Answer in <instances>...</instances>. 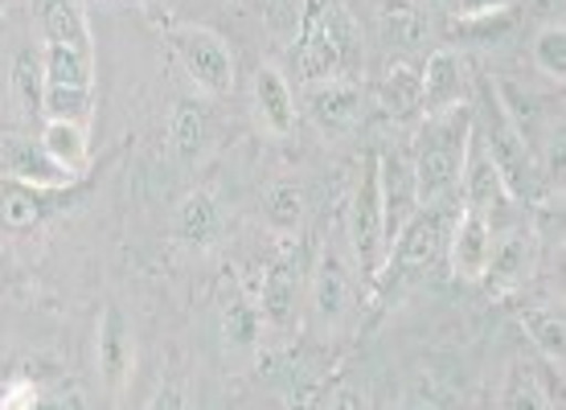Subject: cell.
I'll use <instances>...</instances> for the list:
<instances>
[{"instance_id":"f1b7e54d","label":"cell","mask_w":566,"mask_h":410,"mask_svg":"<svg viewBox=\"0 0 566 410\" xmlns=\"http://www.w3.org/2000/svg\"><path fill=\"white\" fill-rule=\"evenodd\" d=\"M513 21H517V13H513V4H505V9H489V13H464V17H455L452 29L460 33V38H468V42L493 45V42H501V38L510 33Z\"/></svg>"},{"instance_id":"7c38bea8","label":"cell","mask_w":566,"mask_h":410,"mask_svg":"<svg viewBox=\"0 0 566 410\" xmlns=\"http://www.w3.org/2000/svg\"><path fill=\"white\" fill-rule=\"evenodd\" d=\"M95 361H99V378L107 386V395L119 398V390H124V382H128L132 374V328L119 304H107L99 316V328H95Z\"/></svg>"},{"instance_id":"d6a6232c","label":"cell","mask_w":566,"mask_h":410,"mask_svg":"<svg viewBox=\"0 0 566 410\" xmlns=\"http://www.w3.org/2000/svg\"><path fill=\"white\" fill-rule=\"evenodd\" d=\"M505 410H551V395L538 386L534 374H513L510 390H505Z\"/></svg>"},{"instance_id":"603a6c76","label":"cell","mask_w":566,"mask_h":410,"mask_svg":"<svg viewBox=\"0 0 566 410\" xmlns=\"http://www.w3.org/2000/svg\"><path fill=\"white\" fill-rule=\"evenodd\" d=\"M42 148L54 156L62 169L71 172L74 181L86 172L91 160V140H86V124H71V119H45L42 128Z\"/></svg>"},{"instance_id":"ba28073f","label":"cell","mask_w":566,"mask_h":410,"mask_svg":"<svg viewBox=\"0 0 566 410\" xmlns=\"http://www.w3.org/2000/svg\"><path fill=\"white\" fill-rule=\"evenodd\" d=\"M378 189H382V222H386V251L395 246V239L402 234V227L415 218L419 201V185H415L411 153H378Z\"/></svg>"},{"instance_id":"9a60e30c","label":"cell","mask_w":566,"mask_h":410,"mask_svg":"<svg viewBox=\"0 0 566 410\" xmlns=\"http://www.w3.org/2000/svg\"><path fill=\"white\" fill-rule=\"evenodd\" d=\"M419 91H423V115L452 112L464 107L468 99V66L455 50H436L427 57L423 74H419Z\"/></svg>"},{"instance_id":"e575fe53","label":"cell","mask_w":566,"mask_h":410,"mask_svg":"<svg viewBox=\"0 0 566 410\" xmlns=\"http://www.w3.org/2000/svg\"><path fill=\"white\" fill-rule=\"evenodd\" d=\"M148 410H189V402H185V390H181V386H177V382H165L153 395Z\"/></svg>"},{"instance_id":"8fae6325","label":"cell","mask_w":566,"mask_h":410,"mask_svg":"<svg viewBox=\"0 0 566 410\" xmlns=\"http://www.w3.org/2000/svg\"><path fill=\"white\" fill-rule=\"evenodd\" d=\"M354 259H345L337 246H325L312 280V312L325 328H337L354 308Z\"/></svg>"},{"instance_id":"277c9868","label":"cell","mask_w":566,"mask_h":410,"mask_svg":"<svg viewBox=\"0 0 566 410\" xmlns=\"http://www.w3.org/2000/svg\"><path fill=\"white\" fill-rule=\"evenodd\" d=\"M345 234H349V259L361 271L366 283L382 280L386 267V222H382V189H378V153H366L357 172L349 213H345Z\"/></svg>"},{"instance_id":"5bb4252c","label":"cell","mask_w":566,"mask_h":410,"mask_svg":"<svg viewBox=\"0 0 566 410\" xmlns=\"http://www.w3.org/2000/svg\"><path fill=\"white\" fill-rule=\"evenodd\" d=\"M0 169L9 181L33 185V189H62V185H74V177L54 156L45 153L42 140H21V136H9L0 140Z\"/></svg>"},{"instance_id":"8992f818","label":"cell","mask_w":566,"mask_h":410,"mask_svg":"<svg viewBox=\"0 0 566 410\" xmlns=\"http://www.w3.org/2000/svg\"><path fill=\"white\" fill-rule=\"evenodd\" d=\"M172 54L185 66V74L206 91V95H227L234 91V54L222 33L206 25H177L172 29Z\"/></svg>"},{"instance_id":"6da1fadb","label":"cell","mask_w":566,"mask_h":410,"mask_svg":"<svg viewBox=\"0 0 566 410\" xmlns=\"http://www.w3.org/2000/svg\"><path fill=\"white\" fill-rule=\"evenodd\" d=\"M468 140H472V103L452 107V112L423 115L411 148V169L423 206L452 198V189L460 185V169H464Z\"/></svg>"},{"instance_id":"7402d4cb","label":"cell","mask_w":566,"mask_h":410,"mask_svg":"<svg viewBox=\"0 0 566 410\" xmlns=\"http://www.w3.org/2000/svg\"><path fill=\"white\" fill-rule=\"evenodd\" d=\"M42 29L50 45H71L78 54H91V25L78 0H45Z\"/></svg>"},{"instance_id":"4dcf8cb0","label":"cell","mask_w":566,"mask_h":410,"mask_svg":"<svg viewBox=\"0 0 566 410\" xmlns=\"http://www.w3.org/2000/svg\"><path fill=\"white\" fill-rule=\"evenodd\" d=\"M95 107V91H74V86H45V119H71L86 124Z\"/></svg>"},{"instance_id":"d590c367","label":"cell","mask_w":566,"mask_h":410,"mask_svg":"<svg viewBox=\"0 0 566 410\" xmlns=\"http://www.w3.org/2000/svg\"><path fill=\"white\" fill-rule=\"evenodd\" d=\"M321 410H361V402H357L354 390H328L325 407Z\"/></svg>"},{"instance_id":"8d00e7d4","label":"cell","mask_w":566,"mask_h":410,"mask_svg":"<svg viewBox=\"0 0 566 410\" xmlns=\"http://www.w3.org/2000/svg\"><path fill=\"white\" fill-rule=\"evenodd\" d=\"M4 9H9V0H0V13H4Z\"/></svg>"},{"instance_id":"30bf717a","label":"cell","mask_w":566,"mask_h":410,"mask_svg":"<svg viewBox=\"0 0 566 410\" xmlns=\"http://www.w3.org/2000/svg\"><path fill=\"white\" fill-rule=\"evenodd\" d=\"M247 296L255 299L263 328L287 333V328L296 325V267H292V259L280 255L263 263L259 280L247 287Z\"/></svg>"},{"instance_id":"1f68e13d","label":"cell","mask_w":566,"mask_h":410,"mask_svg":"<svg viewBox=\"0 0 566 410\" xmlns=\"http://www.w3.org/2000/svg\"><path fill=\"white\" fill-rule=\"evenodd\" d=\"M534 66H538L546 78L563 83V74H566V29H563V21H558V25H546L538 38H534Z\"/></svg>"},{"instance_id":"ffe728a7","label":"cell","mask_w":566,"mask_h":410,"mask_svg":"<svg viewBox=\"0 0 566 410\" xmlns=\"http://www.w3.org/2000/svg\"><path fill=\"white\" fill-rule=\"evenodd\" d=\"M517 325L525 328V337L534 340V349L542 354V361L563 374V361H566L563 308H525V312H517Z\"/></svg>"},{"instance_id":"9c48e42d","label":"cell","mask_w":566,"mask_h":410,"mask_svg":"<svg viewBox=\"0 0 566 410\" xmlns=\"http://www.w3.org/2000/svg\"><path fill=\"white\" fill-rule=\"evenodd\" d=\"M534 271V230L525 222H513L505 230H493V255L484 267V287L493 296H510L517 292Z\"/></svg>"},{"instance_id":"836d02e7","label":"cell","mask_w":566,"mask_h":410,"mask_svg":"<svg viewBox=\"0 0 566 410\" xmlns=\"http://www.w3.org/2000/svg\"><path fill=\"white\" fill-rule=\"evenodd\" d=\"M0 410H42V390L33 382H9L0 395Z\"/></svg>"},{"instance_id":"f546056e","label":"cell","mask_w":566,"mask_h":410,"mask_svg":"<svg viewBox=\"0 0 566 410\" xmlns=\"http://www.w3.org/2000/svg\"><path fill=\"white\" fill-rule=\"evenodd\" d=\"M382 107L395 119H407V115L423 112V91H419V74L407 71V66H395L390 78L382 86Z\"/></svg>"},{"instance_id":"3957f363","label":"cell","mask_w":566,"mask_h":410,"mask_svg":"<svg viewBox=\"0 0 566 410\" xmlns=\"http://www.w3.org/2000/svg\"><path fill=\"white\" fill-rule=\"evenodd\" d=\"M472 128L481 136L484 153L493 160L496 177L505 181L513 201H530L534 189H538V160H534V148L522 132L513 128V119L501 112L496 95L484 107H472Z\"/></svg>"},{"instance_id":"83f0119b","label":"cell","mask_w":566,"mask_h":410,"mask_svg":"<svg viewBox=\"0 0 566 410\" xmlns=\"http://www.w3.org/2000/svg\"><path fill=\"white\" fill-rule=\"evenodd\" d=\"M259 333H263V320H259L255 299L247 292H234L222 304V337H227V345L230 349H255Z\"/></svg>"},{"instance_id":"d4e9b609","label":"cell","mask_w":566,"mask_h":410,"mask_svg":"<svg viewBox=\"0 0 566 410\" xmlns=\"http://www.w3.org/2000/svg\"><path fill=\"white\" fill-rule=\"evenodd\" d=\"M50 189H33V185L21 181H0V227L9 230H33L42 227V218L50 213V201H45Z\"/></svg>"},{"instance_id":"44dd1931","label":"cell","mask_w":566,"mask_h":410,"mask_svg":"<svg viewBox=\"0 0 566 410\" xmlns=\"http://www.w3.org/2000/svg\"><path fill=\"white\" fill-rule=\"evenodd\" d=\"M9 86H13L17 112L25 119H45V66L38 50H17Z\"/></svg>"},{"instance_id":"4fadbf2b","label":"cell","mask_w":566,"mask_h":410,"mask_svg":"<svg viewBox=\"0 0 566 410\" xmlns=\"http://www.w3.org/2000/svg\"><path fill=\"white\" fill-rule=\"evenodd\" d=\"M489 255H493V227L484 222L476 210H460L455 213L452 239H448V263H452V275L464 283H481L484 267H489Z\"/></svg>"},{"instance_id":"2e32d148","label":"cell","mask_w":566,"mask_h":410,"mask_svg":"<svg viewBox=\"0 0 566 410\" xmlns=\"http://www.w3.org/2000/svg\"><path fill=\"white\" fill-rule=\"evenodd\" d=\"M255 112L259 124L275 140L292 136V128H296V95H292V86H287L280 66H271V62L255 71Z\"/></svg>"},{"instance_id":"e0dca14e","label":"cell","mask_w":566,"mask_h":410,"mask_svg":"<svg viewBox=\"0 0 566 410\" xmlns=\"http://www.w3.org/2000/svg\"><path fill=\"white\" fill-rule=\"evenodd\" d=\"M308 107L325 128H349L361 115V91L354 78H325V83H308Z\"/></svg>"},{"instance_id":"7a4b0ae2","label":"cell","mask_w":566,"mask_h":410,"mask_svg":"<svg viewBox=\"0 0 566 410\" xmlns=\"http://www.w3.org/2000/svg\"><path fill=\"white\" fill-rule=\"evenodd\" d=\"M349 62V17L340 0H304L296 33V66L304 83L340 78Z\"/></svg>"},{"instance_id":"484cf974","label":"cell","mask_w":566,"mask_h":410,"mask_svg":"<svg viewBox=\"0 0 566 410\" xmlns=\"http://www.w3.org/2000/svg\"><path fill=\"white\" fill-rule=\"evenodd\" d=\"M45 86H74V91H95V74H91V54H78L71 45H50L42 50Z\"/></svg>"},{"instance_id":"4316f807","label":"cell","mask_w":566,"mask_h":410,"mask_svg":"<svg viewBox=\"0 0 566 410\" xmlns=\"http://www.w3.org/2000/svg\"><path fill=\"white\" fill-rule=\"evenodd\" d=\"M169 140L185 160H198V156L206 153V140H210V119H206V107H201V103L181 99L177 107H172Z\"/></svg>"},{"instance_id":"52a82bcc","label":"cell","mask_w":566,"mask_h":410,"mask_svg":"<svg viewBox=\"0 0 566 410\" xmlns=\"http://www.w3.org/2000/svg\"><path fill=\"white\" fill-rule=\"evenodd\" d=\"M460 185H464V206L481 213L493 230H505V227H513V222H522V218H517V210H513L517 201L510 198L505 181L496 177L493 160H489V153H484V144H481V136H476V128H472V140H468L464 169H460Z\"/></svg>"},{"instance_id":"5b68a950","label":"cell","mask_w":566,"mask_h":410,"mask_svg":"<svg viewBox=\"0 0 566 410\" xmlns=\"http://www.w3.org/2000/svg\"><path fill=\"white\" fill-rule=\"evenodd\" d=\"M455 213L460 206L452 201H427L415 210V218L402 227V234L395 239V246L386 251V267L390 275H419L436 263L443 251H448V239H452V227H455Z\"/></svg>"},{"instance_id":"cb8c5ba5","label":"cell","mask_w":566,"mask_h":410,"mask_svg":"<svg viewBox=\"0 0 566 410\" xmlns=\"http://www.w3.org/2000/svg\"><path fill=\"white\" fill-rule=\"evenodd\" d=\"M263 222H268L275 234H300L304 222H308V193H304V185L296 181H280L271 185L268 193H263Z\"/></svg>"},{"instance_id":"d6986e66","label":"cell","mask_w":566,"mask_h":410,"mask_svg":"<svg viewBox=\"0 0 566 410\" xmlns=\"http://www.w3.org/2000/svg\"><path fill=\"white\" fill-rule=\"evenodd\" d=\"M172 230L185 246H210L213 234H218V201L206 193V189H189L181 201H177V213H172Z\"/></svg>"},{"instance_id":"ac0fdd59","label":"cell","mask_w":566,"mask_h":410,"mask_svg":"<svg viewBox=\"0 0 566 410\" xmlns=\"http://www.w3.org/2000/svg\"><path fill=\"white\" fill-rule=\"evenodd\" d=\"M378 25H382L386 45L415 50L427 42V4L423 0H378Z\"/></svg>"}]
</instances>
